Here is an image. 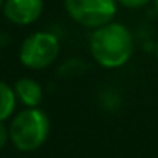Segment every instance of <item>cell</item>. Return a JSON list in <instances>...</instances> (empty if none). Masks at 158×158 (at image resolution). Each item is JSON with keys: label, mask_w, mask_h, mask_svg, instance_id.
Returning a JSON list of instances; mask_svg holds the SVG:
<instances>
[{"label": "cell", "mask_w": 158, "mask_h": 158, "mask_svg": "<svg viewBox=\"0 0 158 158\" xmlns=\"http://www.w3.org/2000/svg\"><path fill=\"white\" fill-rule=\"evenodd\" d=\"M65 12L73 22L90 31L114 21L117 0H63Z\"/></svg>", "instance_id": "4"}, {"label": "cell", "mask_w": 158, "mask_h": 158, "mask_svg": "<svg viewBox=\"0 0 158 158\" xmlns=\"http://www.w3.org/2000/svg\"><path fill=\"white\" fill-rule=\"evenodd\" d=\"M4 2L5 0H0V14H2V9H4Z\"/></svg>", "instance_id": "13"}, {"label": "cell", "mask_w": 158, "mask_h": 158, "mask_svg": "<svg viewBox=\"0 0 158 158\" xmlns=\"http://www.w3.org/2000/svg\"><path fill=\"white\" fill-rule=\"evenodd\" d=\"M10 141V134H9V124L5 121H0V151L7 146Z\"/></svg>", "instance_id": "9"}, {"label": "cell", "mask_w": 158, "mask_h": 158, "mask_svg": "<svg viewBox=\"0 0 158 158\" xmlns=\"http://www.w3.org/2000/svg\"><path fill=\"white\" fill-rule=\"evenodd\" d=\"M151 4H153V5H155V9L158 10V0H151Z\"/></svg>", "instance_id": "12"}, {"label": "cell", "mask_w": 158, "mask_h": 158, "mask_svg": "<svg viewBox=\"0 0 158 158\" xmlns=\"http://www.w3.org/2000/svg\"><path fill=\"white\" fill-rule=\"evenodd\" d=\"M17 97H15L14 87L9 85L5 80H0V121L7 123L15 114L17 107Z\"/></svg>", "instance_id": "7"}, {"label": "cell", "mask_w": 158, "mask_h": 158, "mask_svg": "<svg viewBox=\"0 0 158 158\" xmlns=\"http://www.w3.org/2000/svg\"><path fill=\"white\" fill-rule=\"evenodd\" d=\"M155 58H156V61H158V39H156V43H155Z\"/></svg>", "instance_id": "11"}, {"label": "cell", "mask_w": 158, "mask_h": 158, "mask_svg": "<svg viewBox=\"0 0 158 158\" xmlns=\"http://www.w3.org/2000/svg\"><path fill=\"white\" fill-rule=\"evenodd\" d=\"M61 51V43L55 32L36 31L19 46V61L31 72L46 70L56 61Z\"/></svg>", "instance_id": "3"}, {"label": "cell", "mask_w": 158, "mask_h": 158, "mask_svg": "<svg viewBox=\"0 0 158 158\" xmlns=\"http://www.w3.org/2000/svg\"><path fill=\"white\" fill-rule=\"evenodd\" d=\"M9 41H10V36H9L7 32L0 31V49H2V48H5V46L9 44Z\"/></svg>", "instance_id": "10"}, {"label": "cell", "mask_w": 158, "mask_h": 158, "mask_svg": "<svg viewBox=\"0 0 158 158\" xmlns=\"http://www.w3.org/2000/svg\"><path fill=\"white\" fill-rule=\"evenodd\" d=\"M14 92L17 97V102L22 107H39L44 97V90H43L41 83L32 77H21L15 80Z\"/></svg>", "instance_id": "6"}, {"label": "cell", "mask_w": 158, "mask_h": 158, "mask_svg": "<svg viewBox=\"0 0 158 158\" xmlns=\"http://www.w3.org/2000/svg\"><path fill=\"white\" fill-rule=\"evenodd\" d=\"M21 158H29V156H21Z\"/></svg>", "instance_id": "14"}, {"label": "cell", "mask_w": 158, "mask_h": 158, "mask_svg": "<svg viewBox=\"0 0 158 158\" xmlns=\"http://www.w3.org/2000/svg\"><path fill=\"white\" fill-rule=\"evenodd\" d=\"M44 12V0H5L2 15L12 26H31L41 19Z\"/></svg>", "instance_id": "5"}, {"label": "cell", "mask_w": 158, "mask_h": 158, "mask_svg": "<svg viewBox=\"0 0 158 158\" xmlns=\"http://www.w3.org/2000/svg\"><path fill=\"white\" fill-rule=\"evenodd\" d=\"M92 60L106 70L124 66L134 53V38L126 24L110 21L94 29L89 39Z\"/></svg>", "instance_id": "1"}, {"label": "cell", "mask_w": 158, "mask_h": 158, "mask_svg": "<svg viewBox=\"0 0 158 158\" xmlns=\"http://www.w3.org/2000/svg\"><path fill=\"white\" fill-rule=\"evenodd\" d=\"M151 0H117V4L124 9H131V10H136V9H143L150 4Z\"/></svg>", "instance_id": "8"}, {"label": "cell", "mask_w": 158, "mask_h": 158, "mask_svg": "<svg viewBox=\"0 0 158 158\" xmlns=\"http://www.w3.org/2000/svg\"><path fill=\"white\" fill-rule=\"evenodd\" d=\"M51 119L41 107H24L10 117V143L21 153H32L48 141Z\"/></svg>", "instance_id": "2"}]
</instances>
